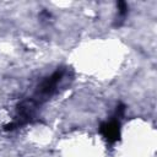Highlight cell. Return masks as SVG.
Here are the masks:
<instances>
[{"mask_svg":"<svg viewBox=\"0 0 157 157\" xmlns=\"http://www.w3.org/2000/svg\"><path fill=\"white\" fill-rule=\"evenodd\" d=\"M64 74H65L64 69H58L49 77H47L44 81H42V83L38 86L37 92H36V94L32 99L38 104L39 102L45 101L50 96H53L58 91V86L61 82L63 77H64Z\"/></svg>","mask_w":157,"mask_h":157,"instance_id":"6da1fadb","label":"cell"},{"mask_svg":"<svg viewBox=\"0 0 157 157\" xmlns=\"http://www.w3.org/2000/svg\"><path fill=\"white\" fill-rule=\"evenodd\" d=\"M99 130H101V134L103 135V137L109 144L118 141L120 137V123L117 119V117H114V119H110L109 121L102 123Z\"/></svg>","mask_w":157,"mask_h":157,"instance_id":"7a4b0ae2","label":"cell"},{"mask_svg":"<svg viewBox=\"0 0 157 157\" xmlns=\"http://www.w3.org/2000/svg\"><path fill=\"white\" fill-rule=\"evenodd\" d=\"M129 11V6L125 1H119L118 2V15H119V22L117 23V26H120V23L124 21L125 16L128 15Z\"/></svg>","mask_w":157,"mask_h":157,"instance_id":"3957f363","label":"cell"}]
</instances>
